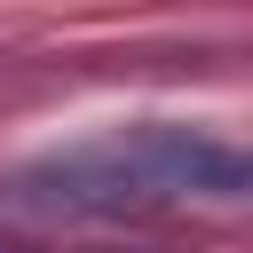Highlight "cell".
<instances>
[{
	"label": "cell",
	"instance_id": "6da1fadb",
	"mask_svg": "<svg viewBox=\"0 0 253 253\" xmlns=\"http://www.w3.org/2000/svg\"><path fill=\"white\" fill-rule=\"evenodd\" d=\"M150 198H245L253 190V158L237 150V142H213V134H198V126H166V119H150V126H126L119 142H103Z\"/></svg>",
	"mask_w": 253,
	"mask_h": 253
},
{
	"label": "cell",
	"instance_id": "7a4b0ae2",
	"mask_svg": "<svg viewBox=\"0 0 253 253\" xmlns=\"http://www.w3.org/2000/svg\"><path fill=\"white\" fill-rule=\"evenodd\" d=\"M16 206H40V213H134V206H158L111 150H71V158H47V166H24L8 182Z\"/></svg>",
	"mask_w": 253,
	"mask_h": 253
}]
</instances>
